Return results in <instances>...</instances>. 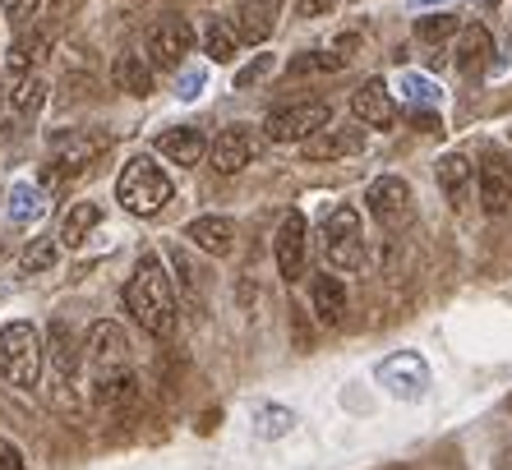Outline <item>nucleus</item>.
Listing matches in <instances>:
<instances>
[{
	"label": "nucleus",
	"instance_id": "obj_10",
	"mask_svg": "<svg viewBox=\"0 0 512 470\" xmlns=\"http://www.w3.org/2000/svg\"><path fill=\"white\" fill-rule=\"evenodd\" d=\"M273 254H277V272L282 282H300L305 277V263H310V226L300 212H286L282 226L273 235Z\"/></svg>",
	"mask_w": 512,
	"mask_h": 470
},
{
	"label": "nucleus",
	"instance_id": "obj_40",
	"mask_svg": "<svg viewBox=\"0 0 512 470\" xmlns=\"http://www.w3.org/2000/svg\"><path fill=\"white\" fill-rule=\"evenodd\" d=\"M203 88V74H185V88H180V97H194Z\"/></svg>",
	"mask_w": 512,
	"mask_h": 470
},
{
	"label": "nucleus",
	"instance_id": "obj_19",
	"mask_svg": "<svg viewBox=\"0 0 512 470\" xmlns=\"http://www.w3.org/2000/svg\"><path fill=\"white\" fill-rule=\"evenodd\" d=\"M277 10H282V0H240L236 24L231 28H236L240 42H263L277 24Z\"/></svg>",
	"mask_w": 512,
	"mask_h": 470
},
{
	"label": "nucleus",
	"instance_id": "obj_20",
	"mask_svg": "<svg viewBox=\"0 0 512 470\" xmlns=\"http://www.w3.org/2000/svg\"><path fill=\"white\" fill-rule=\"evenodd\" d=\"M51 28H33V33H19V42L10 47V56H5V65H10L14 79H24V74H33L37 60H47L51 51Z\"/></svg>",
	"mask_w": 512,
	"mask_h": 470
},
{
	"label": "nucleus",
	"instance_id": "obj_13",
	"mask_svg": "<svg viewBox=\"0 0 512 470\" xmlns=\"http://www.w3.org/2000/svg\"><path fill=\"white\" fill-rule=\"evenodd\" d=\"M379 383L393 397H406V401H416V397H425V383H429V369H425V360L420 355H411V351H402V355H388L379 365Z\"/></svg>",
	"mask_w": 512,
	"mask_h": 470
},
{
	"label": "nucleus",
	"instance_id": "obj_6",
	"mask_svg": "<svg viewBox=\"0 0 512 470\" xmlns=\"http://www.w3.org/2000/svg\"><path fill=\"white\" fill-rule=\"evenodd\" d=\"M365 208L383 231H402L411 217H416V189L406 185L402 176H379L365 189Z\"/></svg>",
	"mask_w": 512,
	"mask_h": 470
},
{
	"label": "nucleus",
	"instance_id": "obj_31",
	"mask_svg": "<svg viewBox=\"0 0 512 470\" xmlns=\"http://www.w3.org/2000/svg\"><path fill=\"white\" fill-rule=\"evenodd\" d=\"M56 259H60V245L51 235H37L33 245H24V254H19V272H51Z\"/></svg>",
	"mask_w": 512,
	"mask_h": 470
},
{
	"label": "nucleus",
	"instance_id": "obj_2",
	"mask_svg": "<svg viewBox=\"0 0 512 470\" xmlns=\"http://www.w3.org/2000/svg\"><path fill=\"white\" fill-rule=\"evenodd\" d=\"M171 194H176V189H171V176L143 153L130 157L125 171H120V180H116L120 208L134 212V217H157V212L171 203Z\"/></svg>",
	"mask_w": 512,
	"mask_h": 470
},
{
	"label": "nucleus",
	"instance_id": "obj_38",
	"mask_svg": "<svg viewBox=\"0 0 512 470\" xmlns=\"http://www.w3.org/2000/svg\"><path fill=\"white\" fill-rule=\"evenodd\" d=\"M0 470H28L24 452L10 443V438H0Z\"/></svg>",
	"mask_w": 512,
	"mask_h": 470
},
{
	"label": "nucleus",
	"instance_id": "obj_29",
	"mask_svg": "<svg viewBox=\"0 0 512 470\" xmlns=\"http://www.w3.org/2000/svg\"><path fill=\"white\" fill-rule=\"evenodd\" d=\"M47 102V83L37 79V74H24V79H14V93H10V106L19 116H37Z\"/></svg>",
	"mask_w": 512,
	"mask_h": 470
},
{
	"label": "nucleus",
	"instance_id": "obj_16",
	"mask_svg": "<svg viewBox=\"0 0 512 470\" xmlns=\"http://www.w3.org/2000/svg\"><path fill=\"white\" fill-rule=\"evenodd\" d=\"M480 208H485L489 217H503V212L512 208V166L499 162V157H489V162L480 166Z\"/></svg>",
	"mask_w": 512,
	"mask_h": 470
},
{
	"label": "nucleus",
	"instance_id": "obj_28",
	"mask_svg": "<svg viewBox=\"0 0 512 470\" xmlns=\"http://www.w3.org/2000/svg\"><path fill=\"white\" fill-rule=\"evenodd\" d=\"M346 56H337V51H300L291 65H286V74L291 79H310V74H328V70H342Z\"/></svg>",
	"mask_w": 512,
	"mask_h": 470
},
{
	"label": "nucleus",
	"instance_id": "obj_4",
	"mask_svg": "<svg viewBox=\"0 0 512 470\" xmlns=\"http://www.w3.org/2000/svg\"><path fill=\"white\" fill-rule=\"evenodd\" d=\"M0 378L19 392H33L42 378V337L33 323H5L0 328Z\"/></svg>",
	"mask_w": 512,
	"mask_h": 470
},
{
	"label": "nucleus",
	"instance_id": "obj_9",
	"mask_svg": "<svg viewBox=\"0 0 512 470\" xmlns=\"http://www.w3.org/2000/svg\"><path fill=\"white\" fill-rule=\"evenodd\" d=\"M88 365H93V378H107V374H125V369H134L130 360V337H125V328L120 323H111V318H102V323H93L88 328Z\"/></svg>",
	"mask_w": 512,
	"mask_h": 470
},
{
	"label": "nucleus",
	"instance_id": "obj_27",
	"mask_svg": "<svg viewBox=\"0 0 512 470\" xmlns=\"http://www.w3.org/2000/svg\"><path fill=\"white\" fill-rule=\"evenodd\" d=\"M203 51H208V60H217V65H231L240 51V37L231 24H222V19H213V24L203 28Z\"/></svg>",
	"mask_w": 512,
	"mask_h": 470
},
{
	"label": "nucleus",
	"instance_id": "obj_36",
	"mask_svg": "<svg viewBox=\"0 0 512 470\" xmlns=\"http://www.w3.org/2000/svg\"><path fill=\"white\" fill-rule=\"evenodd\" d=\"M74 10H79V0H47V24H42V28H51V33H56V28L65 24Z\"/></svg>",
	"mask_w": 512,
	"mask_h": 470
},
{
	"label": "nucleus",
	"instance_id": "obj_24",
	"mask_svg": "<svg viewBox=\"0 0 512 470\" xmlns=\"http://www.w3.org/2000/svg\"><path fill=\"white\" fill-rule=\"evenodd\" d=\"M489 51H494V37H489L485 24L462 28V42H457V65H462V74H480V70H485Z\"/></svg>",
	"mask_w": 512,
	"mask_h": 470
},
{
	"label": "nucleus",
	"instance_id": "obj_12",
	"mask_svg": "<svg viewBox=\"0 0 512 470\" xmlns=\"http://www.w3.org/2000/svg\"><path fill=\"white\" fill-rule=\"evenodd\" d=\"M356 153H365V125H328L305 139V162H342Z\"/></svg>",
	"mask_w": 512,
	"mask_h": 470
},
{
	"label": "nucleus",
	"instance_id": "obj_23",
	"mask_svg": "<svg viewBox=\"0 0 512 470\" xmlns=\"http://www.w3.org/2000/svg\"><path fill=\"white\" fill-rule=\"evenodd\" d=\"M93 397L102 401L107 411H125V406H134V397H139V374H134V369H125V374L93 378Z\"/></svg>",
	"mask_w": 512,
	"mask_h": 470
},
{
	"label": "nucleus",
	"instance_id": "obj_35",
	"mask_svg": "<svg viewBox=\"0 0 512 470\" xmlns=\"http://www.w3.org/2000/svg\"><path fill=\"white\" fill-rule=\"evenodd\" d=\"M268 70H273V56L263 51V56L254 60V65H245V70L236 74V88H254V83H259V79H263V74H268Z\"/></svg>",
	"mask_w": 512,
	"mask_h": 470
},
{
	"label": "nucleus",
	"instance_id": "obj_34",
	"mask_svg": "<svg viewBox=\"0 0 512 470\" xmlns=\"http://www.w3.org/2000/svg\"><path fill=\"white\" fill-rule=\"evenodd\" d=\"M0 10L10 14V24H19V28H24L28 19H33V14L42 10V0H0Z\"/></svg>",
	"mask_w": 512,
	"mask_h": 470
},
{
	"label": "nucleus",
	"instance_id": "obj_44",
	"mask_svg": "<svg viewBox=\"0 0 512 470\" xmlns=\"http://www.w3.org/2000/svg\"><path fill=\"white\" fill-rule=\"evenodd\" d=\"M0 106H5V97H0Z\"/></svg>",
	"mask_w": 512,
	"mask_h": 470
},
{
	"label": "nucleus",
	"instance_id": "obj_11",
	"mask_svg": "<svg viewBox=\"0 0 512 470\" xmlns=\"http://www.w3.org/2000/svg\"><path fill=\"white\" fill-rule=\"evenodd\" d=\"M254 153H259V139H254L250 125H227V130L208 143V157H213V166L222 171V176L245 171V166L254 162Z\"/></svg>",
	"mask_w": 512,
	"mask_h": 470
},
{
	"label": "nucleus",
	"instance_id": "obj_43",
	"mask_svg": "<svg viewBox=\"0 0 512 470\" xmlns=\"http://www.w3.org/2000/svg\"><path fill=\"white\" fill-rule=\"evenodd\" d=\"M416 5H439V0H416Z\"/></svg>",
	"mask_w": 512,
	"mask_h": 470
},
{
	"label": "nucleus",
	"instance_id": "obj_39",
	"mask_svg": "<svg viewBox=\"0 0 512 470\" xmlns=\"http://www.w3.org/2000/svg\"><path fill=\"white\" fill-rule=\"evenodd\" d=\"M296 10L305 14V19H323V14L337 10V0H296Z\"/></svg>",
	"mask_w": 512,
	"mask_h": 470
},
{
	"label": "nucleus",
	"instance_id": "obj_7",
	"mask_svg": "<svg viewBox=\"0 0 512 470\" xmlns=\"http://www.w3.org/2000/svg\"><path fill=\"white\" fill-rule=\"evenodd\" d=\"M107 153V134H93V130H65L51 139V162L42 171V180H56V176H79L88 162Z\"/></svg>",
	"mask_w": 512,
	"mask_h": 470
},
{
	"label": "nucleus",
	"instance_id": "obj_1",
	"mask_svg": "<svg viewBox=\"0 0 512 470\" xmlns=\"http://www.w3.org/2000/svg\"><path fill=\"white\" fill-rule=\"evenodd\" d=\"M125 309L134 314L143 332H153V337H176V291H171V277L162 272V259L157 254H143L139 268H134L130 286H125Z\"/></svg>",
	"mask_w": 512,
	"mask_h": 470
},
{
	"label": "nucleus",
	"instance_id": "obj_30",
	"mask_svg": "<svg viewBox=\"0 0 512 470\" xmlns=\"http://www.w3.org/2000/svg\"><path fill=\"white\" fill-rule=\"evenodd\" d=\"M167 259H171V272H176V282H180V291H185V300H190V305H199V300H203V282H199V268L190 263V254H185L180 245H171Z\"/></svg>",
	"mask_w": 512,
	"mask_h": 470
},
{
	"label": "nucleus",
	"instance_id": "obj_21",
	"mask_svg": "<svg viewBox=\"0 0 512 470\" xmlns=\"http://www.w3.org/2000/svg\"><path fill=\"white\" fill-rule=\"evenodd\" d=\"M111 79H116V88H125L130 97L153 93V65H148V56H139V51H120L116 65H111Z\"/></svg>",
	"mask_w": 512,
	"mask_h": 470
},
{
	"label": "nucleus",
	"instance_id": "obj_32",
	"mask_svg": "<svg viewBox=\"0 0 512 470\" xmlns=\"http://www.w3.org/2000/svg\"><path fill=\"white\" fill-rule=\"evenodd\" d=\"M457 28H462V24H457V14H425V19H420V24H416V37H420V42H443V37H453L457 33Z\"/></svg>",
	"mask_w": 512,
	"mask_h": 470
},
{
	"label": "nucleus",
	"instance_id": "obj_5",
	"mask_svg": "<svg viewBox=\"0 0 512 470\" xmlns=\"http://www.w3.org/2000/svg\"><path fill=\"white\" fill-rule=\"evenodd\" d=\"M328 125H333V102L305 97V102H286V106H277V111H268L263 134L273 143H305L319 130H328Z\"/></svg>",
	"mask_w": 512,
	"mask_h": 470
},
{
	"label": "nucleus",
	"instance_id": "obj_33",
	"mask_svg": "<svg viewBox=\"0 0 512 470\" xmlns=\"http://www.w3.org/2000/svg\"><path fill=\"white\" fill-rule=\"evenodd\" d=\"M402 97L406 102H420V106H434L443 93L434 88V79H425V74H402Z\"/></svg>",
	"mask_w": 512,
	"mask_h": 470
},
{
	"label": "nucleus",
	"instance_id": "obj_37",
	"mask_svg": "<svg viewBox=\"0 0 512 470\" xmlns=\"http://www.w3.org/2000/svg\"><path fill=\"white\" fill-rule=\"evenodd\" d=\"M14 222H28V217H33V212H37V194H33V189H14Z\"/></svg>",
	"mask_w": 512,
	"mask_h": 470
},
{
	"label": "nucleus",
	"instance_id": "obj_3",
	"mask_svg": "<svg viewBox=\"0 0 512 470\" xmlns=\"http://www.w3.org/2000/svg\"><path fill=\"white\" fill-rule=\"evenodd\" d=\"M319 254L328 268L337 272H360L365 268V226L351 203H337L319 226Z\"/></svg>",
	"mask_w": 512,
	"mask_h": 470
},
{
	"label": "nucleus",
	"instance_id": "obj_22",
	"mask_svg": "<svg viewBox=\"0 0 512 470\" xmlns=\"http://www.w3.org/2000/svg\"><path fill=\"white\" fill-rule=\"evenodd\" d=\"M471 176H476V166H471V157L466 153H443L439 166H434V180H439V189L448 194L453 203L466 199V189H471Z\"/></svg>",
	"mask_w": 512,
	"mask_h": 470
},
{
	"label": "nucleus",
	"instance_id": "obj_42",
	"mask_svg": "<svg viewBox=\"0 0 512 470\" xmlns=\"http://www.w3.org/2000/svg\"><path fill=\"white\" fill-rule=\"evenodd\" d=\"M416 130H434V111H420V116H416Z\"/></svg>",
	"mask_w": 512,
	"mask_h": 470
},
{
	"label": "nucleus",
	"instance_id": "obj_15",
	"mask_svg": "<svg viewBox=\"0 0 512 470\" xmlns=\"http://www.w3.org/2000/svg\"><path fill=\"white\" fill-rule=\"evenodd\" d=\"M185 235H190L203 254H213V259H227L231 249H236V222H231V217H217V212L194 217V222L185 226Z\"/></svg>",
	"mask_w": 512,
	"mask_h": 470
},
{
	"label": "nucleus",
	"instance_id": "obj_26",
	"mask_svg": "<svg viewBox=\"0 0 512 470\" xmlns=\"http://www.w3.org/2000/svg\"><path fill=\"white\" fill-rule=\"evenodd\" d=\"M97 222H102V208H97V203H74V208L65 212V222H60V245L79 249Z\"/></svg>",
	"mask_w": 512,
	"mask_h": 470
},
{
	"label": "nucleus",
	"instance_id": "obj_41",
	"mask_svg": "<svg viewBox=\"0 0 512 470\" xmlns=\"http://www.w3.org/2000/svg\"><path fill=\"white\" fill-rule=\"evenodd\" d=\"M494 470H512V447H503L499 461H494Z\"/></svg>",
	"mask_w": 512,
	"mask_h": 470
},
{
	"label": "nucleus",
	"instance_id": "obj_25",
	"mask_svg": "<svg viewBox=\"0 0 512 470\" xmlns=\"http://www.w3.org/2000/svg\"><path fill=\"white\" fill-rule=\"evenodd\" d=\"M51 365H56V374L60 378H74L79 374V337H74L70 332V323H65V318H56V323H51Z\"/></svg>",
	"mask_w": 512,
	"mask_h": 470
},
{
	"label": "nucleus",
	"instance_id": "obj_17",
	"mask_svg": "<svg viewBox=\"0 0 512 470\" xmlns=\"http://www.w3.org/2000/svg\"><path fill=\"white\" fill-rule=\"evenodd\" d=\"M157 153L176 166H199L203 157H208V139H203V130H194V125H176V130L157 134Z\"/></svg>",
	"mask_w": 512,
	"mask_h": 470
},
{
	"label": "nucleus",
	"instance_id": "obj_14",
	"mask_svg": "<svg viewBox=\"0 0 512 470\" xmlns=\"http://www.w3.org/2000/svg\"><path fill=\"white\" fill-rule=\"evenodd\" d=\"M351 111H356L360 125H370V130H393L397 125V102L388 93V83L383 79H365L351 93Z\"/></svg>",
	"mask_w": 512,
	"mask_h": 470
},
{
	"label": "nucleus",
	"instance_id": "obj_8",
	"mask_svg": "<svg viewBox=\"0 0 512 470\" xmlns=\"http://www.w3.org/2000/svg\"><path fill=\"white\" fill-rule=\"evenodd\" d=\"M143 51H148V65H157V70H180L185 56L194 51V28L180 14H162L143 37Z\"/></svg>",
	"mask_w": 512,
	"mask_h": 470
},
{
	"label": "nucleus",
	"instance_id": "obj_18",
	"mask_svg": "<svg viewBox=\"0 0 512 470\" xmlns=\"http://www.w3.org/2000/svg\"><path fill=\"white\" fill-rule=\"evenodd\" d=\"M310 305H314V318H319L323 328H337L346 318V286L342 277H333V272H319L310 282Z\"/></svg>",
	"mask_w": 512,
	"mask_h": 470
}]
</instances>
